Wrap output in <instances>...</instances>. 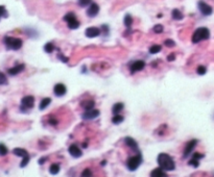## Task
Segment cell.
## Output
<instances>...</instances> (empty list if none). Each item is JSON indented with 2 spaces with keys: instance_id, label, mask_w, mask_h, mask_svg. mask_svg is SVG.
Instances as JSON below:
<instances>
[{
  "instance_id": "37",
  "label": "cell",
  "mask_w": 214,
  "mask_h": 177,
  "mask_svg": "<svg viewBox=\"0 0 214 177\" xmlns=\"http://www.w3.org/2000/svg\"><path fill=\"white\" fill-rule=\"evenodd\" d=\"M82 176H92V171L87 168L82 172Z\"/></svg>"
},
{
  "instance_id": "16",
  "label": "cell",
  "mask_w": 214,
  "mask_h": 177,
  "mask_svg": "<svg viewBox=\"0 0 214 177\" xmlns=\"http://www.w3.org/2000/svg\"><path fill=\"white\" fill-rule=\"evenodd\" d=\"M24 69H25V65L24 64H20V65L15 66V67H13V68H10V69L7 70V72H8L10 75L15 76V75H17V74L21 73Z\"/></svg>"
},
{
  "instance_id": "22",
  "label": "cell",
  "mask_w": 214,
  "mask_h": 177,
  "mask_svg": "<svg viewBox=\"0 0 214 177\" xmlns=\"http://www.w3.org/2000/svg\"><path fill=\"white\" fill-rule=\"evenodd\" d=\"M171 16H172V19L178 20V21H180V20H182L184 18L183 14H182L181 11L178 10V8H175V10L171 12Z\"/></svg>"
},
{
  "instance_id": "40",
  "label": "cell",
  "mask_w": 214,
  "mask_h": 177,
  "mask_svg": "<svg viewBox=\"0 0 214 177\" xmlns=\"http://www.w3.org/2000/svg\"><path fill=\"white\" fill-rule=\"evenodd\" d=\"M58 58L61 59V61L63 62V63H68V58H65V56H63V54H61L60 53L59 55H58Z\"/></svg>"
},
{
  "instance_id": "27",
  "label": "cell",
  "mask_w": 214,
  "mask_h": 177,
  "mask_svg": "<svg viewBox=\"0 0 214 177\" xmlns=\"http://www.w3.org/2000/svg\"><path fill=\"white\" fill-rule=\"evenodd\" d=\"M161 50H162V47L160 46V45H154V46L149 47V53H152V54L158 53V52H160Z\"/></svg>"
},
{
  "instance_id": "17",
  "label": "cell",
  "mask_w": 214,
  "mask_h": 177,
  "mask_svg": "<svg viewBox=\"0 0 214 177\" xmlns=\"http://www.w3.org/2000/svg\"><path fill=\"white\" fill-rule=\"evenodd\" d=\"M81 106L84 108L85 110H89L94 108V106H95V102H94V100L88 99V100H84L82 102H81Z\"/></svg>"
},
{
  "instance_id": "28",
  "label": "cell",
  "mask_w": 214,
  "mask_h": 177,
  "mask_svg": "<svg viewBox=\"0 0 214 177\" xmlns=\"http://www.w3.org/2000/svg\"><path fill=\"white\" fill-rule=\"evenodd\" d=\"M7 152H8L7 147L5 146L3 143H0V155H1V156H4V155H7Z\"/></svg>"
},
{
  "instance_id": "11",
  "label": "cell",
  "mask_w": 214,
  "mask_h": 177,
  "mask_svg": "<svg viewBox=\"0 0 214 177\" xmlns=\"http://www.w3.org/2000/svg\"><path fill=\"white\" fill-rule=\"evenodd\" d=\"M101 33V29L97 27H89L86 29L85 35L87 38H96V37H99V35Z\"/></svg>"
},
{
  "instance_id": "13",
  "label": "cell",
  "mask_w": 214,
  "mask_h": 177,
  "mask_svg": "<svg viewBox=\"0 0 214 177\" xmlns=\"http://www.w3.org/2000/svg\"><path fill=\"white\" fill-rule=\"evenodd\" d=\"M124 143H125V145H127V147H130L131 149H133L136 153L140 152V151H139L138 144H137V142L134 139L130 138V136H127V138L124 139Z\"/></svg>"
},
{
  "instance_id": "1",
  "label": "cell",
  "mask_w": 214,
  "mask_h": 177,
  "mask_svg": "<svg viewBox=\"0 0 214 177\" xmlns=\"http://www.w3.org/2000/svg\"><path fill=\"white\" fill-rule=\"evenodd\" d=\"M158 164L164 171H173L176 169V165L172 158L166 153H160L158 155Z\"/></svg>"
},
{
  "instance_id": "23",
  "label": "cell",
  "mask_w": 214,
  "mask_h": 177,
  "mask_svg": "<svg viewBox=\"0 0 214 177\" xmlns=\"http://www.w3.org/2000/svg\"><path fill=\"white\" fill-rule=\"evenodd\" d=\"M123 23H124V26L130 29L131 26L133 25V18H132V16H131V15H127V16H125L124 19H123Z\"/></svg>"
},
{
  "instance_id": "34",
  "label": "cell",
  "mask_w": 214,
  "mask_h": 177,
  "mask_svg": "<svg viewBox=\"0 0 214 177\" xmlns=\"http://www.w3.org/2000/svg\"><path fill=\"white\" fill-rule=\"evenodd\" d=\"M196 72H198V75H205L207 72V68L205 67V66H199L198 68V70H196Z\"/></svg>"
},
{
  "instance_id": "4",
  "label": "cell",
  "mask_w": 214,
  "mask_h": 177,
  "mask_svg": "<svg viewBox=\"0 0 214 177\" xmlns=\"http://www.w3.org/2000/svg\"><path fill=\"white\" fill-rule=\"evenodd\" d=\"M3 42L7 49L11 50H19L23 45V42H22L21 39L13 38V37H5Z\"/></svg>"
},
{
  "instance_id": "3",
  "label": "cell",
  "mask_w": 214,
  "mask_h": 177,
  "mask_svg": "<svg viewBox=\"0 0 214 177\" xmlns=\"http://www.w3.org/2000/svg\"><path fill=\"white\" fill-rule=\"evenodd\" d=\"M142 162V155H141V152H138L136 154V155L134 156H131V158H127V168L130 171H132V172H134V171H136L137 169L139 168V166L141 165Z\"/></svg>"
},
{
  "instance_id": "38",
  "label": "cell",
  "mask_w": 214,
  "mask_h": 177,
  "mask_svg": "<svg viewBox=\"0 0 214 177\" xmlns=\"http://www.w3.org/2000/svg\"><path fill=\"white\" fill-rule=\"evenodd\" d=\"M175 59H176L175 53H171V54H169V55L167 56V61L168 62H172V61H175Z\"/></svg>"
},
{
  "instance_id": "35",
  "label": "cell",
  "mask_w": 214,
  "mask_h": 177,
  "mask_svg": "<svg viewBox=\"0 0 214 177\" xmlns=\"http://www.w3.org/2000/svg\"><path fill=\"white\" fill-rule=\"evenodd\" d=\"M164 45H165V46H166V47L171 48V47H175V46H176V43H175V41H172V40L167 39L166 41L164 42Z\"/></svg>"
},
{
  "instance_id": "33",
  "label": "cell",
  "mask_w": 214,
  "mask_h": 177,
  "mask_svg": "<svg viewBox=\"0 0 214 177\" xmlns=\"http://www.w3.org/2000/svg\"><path fill=\"white\" fill-rule=\"evenodd\" d=\"M7 84V78L5 76V74L0 72V85H5Z\"/></svg>"
},
{
  "instance_id": "36",
  "label": "cell",
  "mask_w": 214,
  "mask_h": 177,
  "mask_svg": "<svg viewBox=\"0 0 214 177\" xmlns=\"http://www.w3.org/2000/svg\"><path fill=\"white\" fill-rule=\"evenodd\" d=\"M29 159H30L29 156H26V158H23V161H22L21 165H20V167H21V168L26 167L27 164H28V162H29Z\"/></svg>"
},
{
  "instance_id": "32",
  "label": "cell",
  "mask_w": 214,
  "mask_h": 177,
  "mask_svg": "<svg viewBox=\"0 0 214 177\" xmlns=\"http://www.w3.org/2000/svg\"><path fill=\"white\" fill-rule=\"evenodd\" d=\"M189 166H192V167H194V168H198V166H199V159L198 158H192L189 161Z\"/></svg>"
},
{
  "instance_id": "20",
  "label": "cell",
  "mask_w": 214,
  "mask_h": 177,
  "mask_svg": "<svg viewBox=\"0 0 214 177\" xmlns=\"http://www.w3.org/2000/svg\"><path fill=\"white\" fill-rule=\"evenodd\" d=\"M123 108H124L123 103H121V102H119V103H115L112 107V113L114 114V115H118Z\"/></svg>"
},
{
  "instance_id": "30",
  "label": "cell",
  "mask_w": 214,
  "mask_h": 177,
  "mask_svg": "<svg viewBox=\"0 0 214 177\" xmlns=\"http://www.w3.org/2000/svg\"><path fill=\"white\" fill-rule=\"evenodd\" d=\"M91 3H92V0H78V5L82 7L89 6Z\"/></svg>"
},
{
  "instance_id": "8",
  "label": "cell",
  "mask_w": 214,
  "mask_h": 177,
  "mask_svg": "<svg viewBox=\"0 0 214 177\" xmlns=\"http://www.w3.org/2000/svg\"><path fill=\"white\" fill-rule=\"evenodd\" d=\"M198 6L199 12H201L204 16H210L211 14H212V12H213L212 7H211L209 4H207L205 1H203V0L198 1Z\"/></svg>"
},
{
  "instance_id": "39",
  "label": "cell",
  "mask_w": 214,
  "mask_h": 177,
  "mask_svg": "<svg viewBox=\"0 0 214 177\" xmlns=\"http://www.w3.org/2000/svg\"><path fill=\"white\" fill-rule=\"evenodd\" d=\"M204 154H201V153H194L192 155V158H198V159H201V158H204Z\"/></svg>"
},
{
  "instance_id": "9",
  "label": "cell",
  "mask_w": 214,
  "mask_h": 177,
  "mask_svg": "<svg viewBox=\"0 0 214 177\" xmlns=\"http://www.w3.org/2000/svg\"><path fill=\"white\" fill-rule=\"evenodd\" d=\"M99 114H100V112H99L98 110H94V108H92V110H85V113L82 115V118L84 120H93V119L97 118L99 116Z\"/></svg>"
},
{
  "instance_id": "29",
  "label": "cell",
  "mask_w": 214,
  "mask_h": 177,
  "mask_svg": "<svg viewBox=\"0 0 214 177\" xmlns=\"http://www.w3.org/2000/svg\"><path fill=\"white\" fill-rule=\"evenodd\" d=\"M2 17H3V18H7L8 13H7V11L5 10V7L3 5H0V19H1Z\"/></svg>"
},
{
  "instance_id": "26",
  "label": "cell",
  "mask_w": 214,
  "mask_h": 177,
  "mask_svg": "<svg viewBox=\"0 0 214 177\" xmlns=\"http://www.w3.org/2000/svg\"><path fill=\"white\" fill-rule=\"evenodd\" d=\"M55 49H56V47L53 46L52 43H47V44H45V46H44V51L46 53L53 52V50H55Z\"/></svg>"
},
{
  "instance_id": "42",
  "label": "cell",
  "mask_w": 214,
  "mask_h": 177,
  "mask_svg": "<svg viewBox=\"0 0 214 177\" xmlns=\"http://www.w3.org/2000/svg\"><path fill=\"white\" fill-rule=\"evenodd\" d=\"M101 165H102V166H105V161L102 162H101Z\"/></svg>"
},
{
  "instance_id": "19",
  "label": "cell",
  "mask_w": 214,
  "mask_h": 177,
  "mask_svg": "<svg viewBox=\"0 0 214 177\" xmlns=\"http://www.w3.org/2000/svg\"><path fill=\"white\" fill-rule=\"evenodd\" d=\"M13 153L17 156H20V158H26V156H29V154L25 149H22V148H15L13 150Z\"/></svg>"
},
{
  "instance_id": "25",
  "label": "cell",
  "mask_w": 214,
  "mask_h": 177,
  "mask_svg": "<svg viewBox=\"0 0 214 177\" xmlns=\"http://www.w3.org/2000/svg\"><path fill=\"white\" fill-rule=\"evenodd\" d=\"M124 120V117L121 116V115H114V117L112 118V122L114 124H120L121 122H123Z\"/></svg>"
},
{
  "instance_id": "21",
  "label": "cell",
  "mask_w": 214,
  "mask_h": 177,
  "mask_svg": "<svg viewBox=\"0 0 214 177\" xmlns=\"http://www.w3.org/2000/svg\"><path fill=\"white\" fill-rule=\"evenodd\" d=\"M50 103H51V99L50 98H43L41 100V102H40L39 110H44Z\"/></svg>"
},
{
  "instance_id": "10",
  "label": "cell",
  "mask_w": 214,
  "mask_h": 177,
  "mask_svg": "<svg viewBox=\"0 0 214 177\" xmlns=\"http://www.w3.org/2000/svg\"><path fill=\"white\" fill-rule=\"evenodd\" d=\"M144 67H145V63L143 61H136L130 65V71H131V73L134 74V73L138 72V71L143 70Z\"/></svg>"
},
{
  "instance_id": "15",
  "label": "cell",
  "mask_w": 214,
  "mask_h": 177,
  "mask_svg": "<svg viewBox=\"0 0 214 177\" xmlns=\"http://www.w3.org/2000/svg\"><path fill=\"white\" fill-rule=\"evenodd\" d=\"M68 151H69L70 155H72L73 158H81V156L82 155V150L79 149V147H78L74 144L71 145V146L69 147V149H68Z\"/></svg>"
},
{
  "instance_id": "5",
  "label": "cell",
  "mask_w": 214,
  "mask_h": 177,
  "mask_svg": "<svg viewBox=\"0 0 214 177\" xmlns=\"http://www.w3.org/2000/svg\"><path fill=\"white\" fill-rule=\"evenodd\" d=\"M35 104V97L33 96H25L21 99V105H20V110L23 113H26L27 110H31Z\"/></svg>"
},
{
  "instance_id": "41",
  "label": "cell",
  "mask_w": 214,
  "mask_h": 177,
  "mask_svg": "<svg viewBox=\"0 0 214 177\" xmlns=\"http://www.w3.org/2000/svg\"><path fill=\"white\" fill-rule=\"evenodd\" d=\"M45 161H46V158H40V159H39V164H40V165H43V164H44V162H45Z\"/></svg>"
},
{
  "instance_id": "2",
  "label": "cell",
  "mask_w": 214,
  "mask_h": 177,
  "mask_svg": "<svg viewBox=\"0 0 214 177\" xmlns=\"http://www.w3.org/2000/svg\"><path fill=\"white\" fill-rule=\"evenodd\" d=\"M209 38H210L209 29L207 27H199L193 32L191 41H192L193 44H198V43L205 41V40H208Z\"/></svg>"
},
{
  "instance_id": "18",
  "label": "cell",
  "mask_w": 214,
  "mask_h": 177,
  "mask_svg": "<svg viewBox=\"0 0 214 177\" xmlns=\"http://www.w3.org/2000/svg\"><path fill=\"white\" fill-rule=\"evenodd\" d=\"M150 176L152 177H166L167 174L164 172V170L162 169L161 167H160V168L154 169L152 172H150Z\"/></svg>"
},
{
  "instance_id": "24",
  "label": "cell",
  "mask_w": 214,
  "mask_h": 177,
  "mask_svg": "<svg viewBox=\"0 0 214 177\" xmlns=\"http://www.w3.org/2000/svg\"><path fill=\"white\" fill-rule=\"evenodd\" d=\"M60 170H61V167H60L59 164H52L49 168V172L52 174V175H56V174L60 172Z\"/></svg>"
},
{
  "instance_id": "7",
  "label": "cell",
  "mask_w": 214,
  "mask_h": 177,
  "mask_svg": "<svg viewBox=\"0 0 214 177\" xmlns=\"http://www.w3.org/2000/svg\"><path fill=\"white\" fill-rule=\"evenodd\" d=\"M198 140H195V139L191 140V141H189V142L187 143L186 146H185V148H184L183 158H187L188 156L190 155L191 152L193 151V149L195 148V146L198 145Z\"/></svg>"
},
{
  "instance_id": "31",
  "label": "cell",
  "mask_w": 214,
  "mask_h": 177,
  "mask_svg": "<svg viewBox=\"0 0 214 177\" xmlns=\"http://www.w3.org/2000/svg\"><path fill=\"white\" fill-rule=\"evenodd\" d=\"M153 30H154V32H155V33H162V32H163V30H164V27L162 26L161 24H157V25L154 26Z\"/></svg>"
},
{
  "instance_id": "6",
  "label": "cell",
  "mask_w": 214,
  "mask_h": 177,
  "mask_svg": "<svg viewBox=\"0 0 214 177\" xmlns=\"http://www.w3.org/2000/svg\"><path fill=\"white\" fill-rule=\"evenodd\" d=\"M63 19H64V21L67 22V26L68 28H70V29L74 30V29H78L79 27V22H78V20L76 19V17L73 13L66 14Z\"/></svg>"
},
{
  "instance_id": "14",
  "label": "cell",
  "mask_w": 214,
  "mask_h": 177,
  "mask_svg": "<svg viewBox=\"0 0 214 177\" xmlns=\"http://www.w3.org/2000/svg\"><path fill=\"white\" fill-rule=\"evenodd\" d=\"M99 12V6L97 3H94V2H92L89 7H88L87 10V15L88 17H91V18H93V17L97 16V14Z\"/></svg>"
},
{
  "instance_id": "12",
  "label": "cell",
  "mask_w": 214,
  "mask_h": 177,
  "mask_svg": "<svg viewBox=\"0 0 214 177\" xmlns=\"http://www.w3.org/2000/svg\"><path fill=\"white\" fill-rule=\"evenodd\" d=\"M53 93H55L56 96L58 97H63L65 94L67 93V88L65 87V84H58L55 85V88H53Z\"/></svg>"
}]
</instances>
